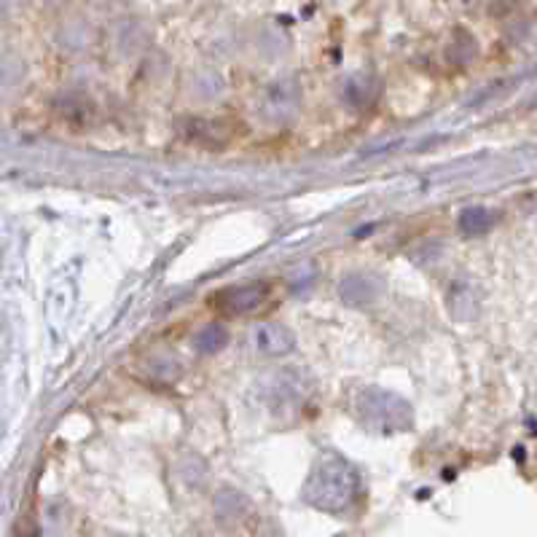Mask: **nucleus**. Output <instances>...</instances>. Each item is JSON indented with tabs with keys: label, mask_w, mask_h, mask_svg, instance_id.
I'll list each match as a JSON object with an SVG mask.
<instances>
[{
	"label": "nucleus",
	"mask_w": 537,
	"mask_h": 537,
	"mask_svg": "<svg viewBox=\"0 0 537 537\" xmlns=\"http://www.w3.org/2000/svg\"><path fill=\"white\" fill-rule=\"evenodd\" d=\"M360 489H363L360 470L344 454L323 452L309 470L301 497L317 511L339 516L358 503Z\"/></svg>",
	"instance_id": "nucleus-1"
},
{
	"label": "nucleus",
	"mask_w": 537,
	"mask_h": 537,
	"mask_svg": "<svg viewBox=\"0 0 537 537\" xmlns=\"http://www.w3.org/2000/svg\"><path fill=\"white\" fill-rule=\"evenodd\" d=\"M360 425L374 435L406 433L414 425V409L406 398L382 387H363L355 398Z\"/></svg>",
	"instance_id": "nucleus-2"
},
{
	"label": "nucleus",
	"mask_w": 537,
	"mask_h": 537,
	"mask_svg": "<svg viewBox=\"0 0 537 537\" xmlns=\"http://www.w3.org/2000/svg\"><path fill=\"white\" fill-rule=\"evenodd\" d=\"M309 390L304 387V374L301 371H280L269 376V382L261 387V398L274 414L296 411L304 406Z\"/></svg>",
	"instance_id": "nucleus-3"
},
{
	"label": "nucleus",
	"mask_w": 537,
	"mask_h": 537,
	"mask_svg": "<svg viewBox=\"0 0 537 537\" xmlns=\"http://www.w3.org/2000/svg\"><path fill=\"white\" fill-rule=\"evenodd\" d=\"M272 293L269 282H248V285H237V288H223L215 296H210V307L229 317H245L250 312L261 309Z\"/></svg>",
	"instance_id": "nucleus-4"
},
{
	"label": "nucleus",
	"mask_w": 537,
	"mask_h": 537,
	"mask_svg": "<svg viewBox=\"0 0 537 537\" xmlns=\"http://www.w3.org/2000/svg\"><path fill=\"white\" fill-rule=\"evenodd\" d=\"M301 103V86L293 78H282L277 84H272L264 94V116L269 121H288L293 113L299 111Z\"/></svg>",
	"instance_id": "nucleus-5"
},
{
	"label": "nucleus",
	"mask_w": 537,
	"mask_h": 537,
	"mask_svg": "<svg viewBox=\"0 0 537 537\" xmlns=\"http://www.w3.org/2000/svg\"><path fill=\"white\" fill-rule=\"evenodd\" d=\"M250 344L258 355H266V358H280V355H288L296 347V336L290 328L280 323H264L256 325L253 333H250Z\"/></svg>",
	"instance_id": "nucleus-6"
},
{
	"label": "nucleus",
	"mask_w": 537,
	"mask_h": 537,
	"mask_svg": "<svg viewBox=\"0 0 537 537\" xmlns=\"http://www.w3.org/2000/svg\"><path fill=\"white\" fill-rule=\"evenodd\" d=\"M339 296L350 307H371L379 299V285L374 280L363 277V274H350V277L341 280Z\"/></svg>",
	"instance_id": "nucleus-7"
},
{
	"label": "nucleus",
	"mask_w": 537,
	"mask_h": 537,
	"mask_svg": "<svg viewBox=\"0 0 537 537\" xmlns=\"http://www.w3.org/2000/svg\"><path fill=\"white\" fill-rule=\"evenodd\" d=\"M495 226V213L486 210V207H468L460 215V231L465 237H478Z\"/></svg>",
	"instance_id": "nucleus-8"
},
{
	"label": "nucleus",
	"mask_w": 537,
	"mask_h": 537,
	"mask_svg": "<svg viewBox=\"0 0 537 537\" xmlns=\"http://www.w3.org/2000/svg\"><path fill=\"white\" fill-rule=\"evenodd\" d=\"M226 344H229V331H226L223 325H205V328L194 336V347H197L202 355L221 352Z\"/></svg>",
	"instance_id": "nucleus-9"
}]
</instances>
